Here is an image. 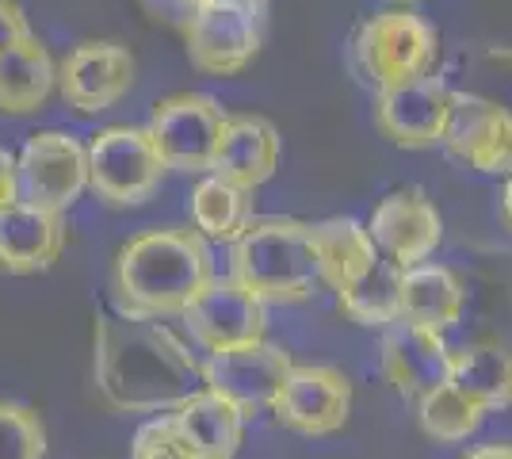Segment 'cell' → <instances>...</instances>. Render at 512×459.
<instances>
[{
    "label": "cell",
    "instance_id": "cell-19",
    "mask_svg": "<svg viewBox=\"0 0 512 459\" xmlns=\"http://www.w3.org/2000/svg\"><path fill=\"white\" fill-rule=\"evenodd\" d=\"M463 303H467L463 280L448 264L425 261L402 272V284H398L402 322H413V326L432 329V333H448L451 326H459Z\"/></svg>",
    "mask_w": 512,
    "mask_h": 459
},
{
    "label": "cell",
    "instance_id": "cell-20",
    "mask_svg": "<svg viewBox=\"0 0 512 459\" xmlns=\"http://www.w3.org/2000/svg\"><path fill=\"white\" fill-rule=\"evenodd\" d=\"M310 241H314V253H318L321 284L333 295H341L344 287H352L379 264L375 241L367 234V226L356 219L310 222Z\"/></svg>",
    "mask_w": 512,
    "mask_h": 459
},
{
    "label": "cell",
    "instance_id": "cell-33",
    "mask_svg": "<svg viewBox=\"0 0 512 459\" xmlns=\"http://www.w3.org/2000/svg\"><path fill=\"white\" fill-rule=\"evenodd\" d=\"M463 459H512V444H482Z\"/></svg>",
    "mask_w": 512,
    "mask_h": 459
},
{
    "label": "cell",
    "instance_id": "cell-21",
    "mask_svg": "<svg viewBox=\"0 0 512 459\" xmlns=\"http://www.w3.org/2000/svg\"><path fill=\"white\" fill-rule=\"evenodd\" d=\"M451 387L467 394L478 410H509L512 406V349L497 341H478L451 356Z\"/></svg>",
    "mask_w": 512,
    "mask_h": 459
},
{
    "label": "cell",
    "instance_id": "cell-31",
    "mask_svg": "<svg viewBox=\"0 0 512 459\" xmlns=\"http://www.w3.org/2000/svg\"><path fill=\"white\" fill-rule=\"evenodd\" d=\"M138 4L157 23H169V27H180V31H184V23L192 20V8H195V0H138Z\"/></svg>",
    "mask_w": 512,
    "mask_h": 459
},
{
    "label": "cell",
    "instance_id": "cell-25",
    "mask_svg": "<svg viewBox=\"0 0 512 459\" xmlns=\"http://www.w3.org/2000/svg\"><path fill=\"white\" fill-rule=\"evenodd\" d=\"M398 284H402V272L379 257V264L367 276H360L352 287H344L341 295H337V303H341V310L356 326L386 329L402 318V310H398Z\"/></svg>",
    "mask_w": 512,
    "mask_h": 459
},
{
    "label": "cell",
    "instance_id": "cell-28",
    "mask_svg": "<svg viewBox=\"0 0 512 459\" xmlns=\"http://www.w3.org/2000/svg\"><path fill=\"white\" fill-rule=\"evenodd\" d=\"M0 459H46V425L23 402H0Z\"/></svg>",
    "mask_w": 512,
    "mask_h": 459
},
{
    "label": "cell",
    "instance_id": "cell-11",
    "mask_svg": "<svg viewBox=\"0 0 512 459\" xmlns=\"http://www.w3.org/2000/svg\"><path fill=\"white\" fill-rule=\"evenodd\" d=\"M184 329L207 352H230L264 341V303L249 295L230 276H214L211 284L184 306Z\"/></svg>",
    "mask_w": 512,
    "mask_h": 459
},
{
    "label": "cell",
    "instance_id": "cell-1",
    "mask_svg": "<svg viewBox=\"0 0 512 459\" xmlns=\"http://www.w3.org/2000/svg\"><path fill=\"white\" fill-rule=\"evenodd\" d=\"M96 391L123 414H172L203 391V364L157 318L115 310L96 318Z\"/></svg>",
    "mask_w": 512,
    "mask_h": 459
},
{
    "label": "cell",
    "instance_id": "cell-14",
    "mask_svg": "<svg viewBox=\"0 0 512 459\" xmlns=\"http://www.w3.org/2000/svg\"><path fill=\"white\" fill-rule=\"evenodd\" d=\"M451 349L444 333H432L413 322H394L383 329V345H379V368L383 379L402 394V398H425L428 391L451 383Z\"/></svg>",
    "mask_w": 512,
    "mask_h": 459
},
{
    "label": "cell",
    "instance_id": "cell-15",
    "mask_svg": "<svg viewBox=\"0 0 512 459\" xmlns=\"http://www.w3.org/2000/svg\"><path fill=\"white\" fill-rule=\"evenodd\" d=\"M440 146L478 173L512 176V123L493 104L470 96V92L451 88L448 123H444Z\"/></svg>",
    "mask_w": 512,
    "mask_h": 459
},
{
    "label": "cell",
    "instance_id": "cell-3",
    "mask_svg": "<svg viewBox=\"0 0 512 459\" xmlns=\"http://www.w3.org/2000/svg\"><path fill=\"white\" fill-rule=\"evenodd\" d=\"M230 280L256 295L260 303H306L318 295L321 268L310 222L253 219L249 230L230 245Z\"/></svg>",
    "mask_w": 512,
    "mask_h": 459
},
{
    "label": "cell",
    "instance_id": "cell-9",
    "mask_svg": "<svg viewBox=\"0 0 512 459\" xmlns=\"http://www.w3.org/2000/svg\"><path fill=\"white\" fill-rule=\"evenodd\" d=\"M291 368H295V360L283 345L256 341L245 349L211 352L203 360V387L234 402L245 417H256L276 406Z\"/></svg>",
    "mask_w": 512,
    "mask_h": 459
},
{
    "label": "cell",
    "instance_id": "cell-12",
    "mask_svg": "<svg viewBox=\"0 0 512 459\" xmlns=\"http://www.w3.org/2000/svg\"><path fill=\"white\" fill-rule=\"evenodd\" d=\"M367 234H371L383 261H390L398 272H406L413 264H425L436 253V245L444 238V219L428 203L425 192L398 188L386 199H379V207L367 219Z\"/></svg>",
    "mask_w": 512,
    "mask_h": 459
},
{
    "label": "cell",
    "instance_id": "cell-23",
    "mask_svg": "<svg viewBox=\"0 0 512 459\" xmlns=\"http://www.w3.org/2000/svg\"><path fill=\"white\" fill-rule=\"evenodd\" d=\"M172 417L188 433L199 459H234L245 440V421H249L234 402H226L222 394L207 391V387L195 391L184 406H176Z\"/></svg>",
    "mask_w": 512,
    "mask_h": 459
},
{
    "label": "cell",
    "instance_id": "cell-7",
    "mask_svg": "<svg viewBox=\"0 0 512 459\" xmlns=\"http://www.w3.org/2000/svg\"><path fill=\"white\" fill-rule=\"evenodd\" d=\"M222 127H226V111L207 92H176L157 100L146 123L165 169L176 173H211Z\"/></svg>",
    "mask_w": 512,
    "mask_h": 459
},
{
    "label": "cell",
    "instance_id": "cell-34",
    "mask_svg": "<svg viewBox=\"0 0 512 459\" xmlns=\"http://www.w3.org/2000/svg\"><path fill=\"white\" fill-rule=\"evenodd\" d=\"M501 215H505V222L512 226V176L505 180V192H501Z\"/></svg>",
    "mask_w": 512,
    "mask_h": 459
},
{
    "label": "cell",
    "instance_id": "cell-2",
    "mask_svg": "<svg viewBox=\"0 0 512 459\" xmlns=\"http://www.w3.org/2000/svg\"><path fill=\"white\" fill-rule=\"evenodd\" d=\"M214 280L211 245L192 226H153L130 238L115 261L119 310L138 318L184 314V306Z\"/></svg>",
    "mask_w": 512,
    "mask_h": 459
},
{
    "label": "cell",
    "instance_id": "cell-17",
    "mask_svg": "<svg viewBox=\"0 0 512 459\" xmlns=\"http://www.w3.org/2000/svg\"><path fill=\"white\" fill-rule=\"evenodd\" d=\"M279 131L264 115H226V127L214 150L211 173L230 180L237 188L256 192L276 176L279 165Z\"/></svg>",
    "mask_w": 512,
    "mask_h": 459
},
{
    "label": "cell",
    "instance_id": "cell-32",
    "mask_svg": "<svg viewBox=\"0 0 512 459\" xmlns=\"http://www.w3.org/2000/svg\"><path fill=\"white\" fill-rule=\"evenodd\" d=\"M20 203V188H16V153L0 146V211Z\"/></svg>",
    "mask_w": 512,
    "mask_h": 459
},
{
    "label": "cell",
    "instance_id": "cell-29",
    "mask_svg": "<svg viewBox=\"0 0 512 459\" xmlns=\"http://www.w3.org/2000/svg\"><path fill=\"white\" fill-rule=\"evenodd\" d=\"M130 459H199L195 444L180 429V421L172 414L150 417L134 440H130Z\"/></svg>",
    "mask_w": 512,
    "mask_h": 459
},
{
    "label": "cell",
    "instance_id": "cell-13",
    "mask_svg": "<svg viewBox=\"0 0 512 459\" xmlns=\"http://www.w3.org/2000/svg\"><path fill=\"white\" fill-rule=\"evenodd\" d=\"M448 104L451 85L444 77L428 73V77H417L406 85L383 88L375 96V123L394 146L428 150V146H440V138H444Z\"/></svg>",
    "mask_w": 512,
    "mask_h": 459
},
{
    "label": "cell",
    "instance_id": "cell-27",
    "mask_svg": "<svg viewBox=\"0 0 512 459\" xmlns=\"http://www.w3.org/2000/svg\"><path fill=\"white\" fill-rule=\"evenodd\" d=\"M486 100L512 123V46H478L463 58V88Z\"/></svg>",
    "mask_w": 512,
    "mask_h": 459
},
{
    "label": "cell",
    "instance_id": "cell-35",
    "mask_svg": "<svg viewBox=\"0 0 512 459\" xmlns=\"http://www.w3.org/2000/svg\"><path fill=\"white\" fill-rule=\"evenodd\" d=\"M398 4H413V0H398Z\"/></svg>",
    "mask_w": 512,
    "mask_h": 459
},
{
    "label": "cell",
    "instance_id": "cell-4",
    "mask_svg": "<svg viewBox=\"0 0 512 459\" xmlns=\"http://www.w3.org/2000/svg\"><path fill=\"white\" fill-rule=\"evenodd\" d=\"M352 50H356L360 73L383 92V88L428 77L436 66V54H440V35L417 12L386 8L360 23Z\"/></svg>",
    "mask_w": 512,
    "mask_h": 459
},
{
    "label": "cell",
    "instance_id": "cell-16",
    "mask_svg": "<svg viewBox=\"0 0 512 459\" xmlns=\"http://www.w3.org/2000/svg\"><path fill=\"white\" fill-rule=\"evenodd\" d=\"M134 85V58L123 43H81L58 66V88L69 108L96 115L115 108Z\"/></svg>",
    "mask_w": 512,
    "mask_h": 459
},
{
    "label": "cell",
    "instance_id": "cell-22",
    "mask_svg": "<svg viewBox=\"0 0 512 459\" xmlns=\"http://www.w3.org/2000/svg\"><path fill=\"white\" fill-rule=\"evenodd\" d=\"M58 85V66L35 35L0 54V111L27 115L46 104V96Z\"/></svg>",
    "mask_w": 512,
    "mask_h": 459
},
{
    "label": "cell",
    "instance_id": "cell-8",
    "mask_svg": "<svg viewBox=\"0 0 512 459\" xmlns=\"http://www.w3.org/2000/svg\"><path fill=\"white\" fill-rule=\"evenodd\" d=\"M16 188H20V203L65 215L88 188L85 142L69 131L31 134L16 157Z\"/></svg>",
    "mask_w": 512,
    "mask_h": 459
},
{
    "label": "cell",
    "instance_id": "cell-24",
    "mask_svg": "<svg viewBox=\"0 0 512 459\" xmlns=\"http://www.w3.org/2000/svg\"><path fill=\"white\" fill-rule=\"evenodd\" d=\"M188 215H192L195 234L203 241H218V245H234L253 215V192L249 188H237L222 176L207 173L199 184L192 188V199H188Z\"/></svg>",
    "mask_w": 512,
    "mask_h": 459
},
{
    "label": "cell",
    "instance_id": "cell-30",
    "mask_svg": "<svg viewBox=\"0 0 512 459\" xmlns=\"http://www.w3.org/2000/svg\"><path fill=\"white\" fill-rule=\"evenodd\" d=\"M27 35H31V27H27V16H23L20 4L16 0H0V54L23 43Z\"/></svg>",
    "mask_w": 512,
    "mask_h": 459
},
{
    "label": "cell",
    "instance_id": "cell-26",
    "mask_svg": "<svg viewBox=\"0 0 512 459\" xmlns=\"http://www.w3.org/2000/svg\"><path fill=\"white\" fill-rule=\"evenodd\" d=\"M417 421H421L425 437L440 440V444H459L482 429L486 410H478L467 394L444 383V387L428 391L425 398H417Z\"/></svg>",
    "mask_w": 512,
    "mask_h": 459
},
{
    "label": "cell",
    "instance_id": "cell-6",
    "mask_svg": "<svg viewBox=\"0 0 512 459\" xmlns=\"http://www.w3.org/2000/svg\"><path fill=\"white\" fill-rule=\"evenodd\" d=\"M88 153V188L111 207H138L161 188L169 173L146 127H104L92 134Z\"/></svg>",
    "mask_w": 512,
    "mask_h": 459
},
{
    "label": "cell",
    "instance_id": "cell-10",
    "mask_svg": "<svg viewBox=\"0 0 512 459\" xmlns=\"http://www.w3.org/2000/svg\"><path fill=\"white\" fill-rule=\"evenodd\" d=\"M272 414L299 437H333L352 417V383L329 364H295L279 391Z\"/></svg>",
    "mask_w": 512,
    "mask_h": 459
},
{
    "label": "cell",
    "instance_id": "cell-18",
    "mask_svg": "<svg viewBox=\"0 0 512 459\" xmlns=\"http://www.w3.org/2000/svg\"><path fill=\"white\" fill-rule=\"evenodd\" d=\"M65 249V215L12 203L0 211V268L12 276L46 272Z\"/></svg>",
    "mask_w": 512,
    "mask_h": 459
},
{
    "label": "cell",
    "instance_id": "cell-5",
    "mask_svg": "<svg viewBox=\"0 0 512 459\" xmlns=\"http://www.w3.org/2000/svg\"><path fill=\"white\" fill-rule=\"evenodd\" d=\"M268 35V0H195L184 23L188 58L203 73L230 77L253 66Z\"/></svg>",
    "mask_w": 512,
    "mask_h": 459
}]
</instances>
